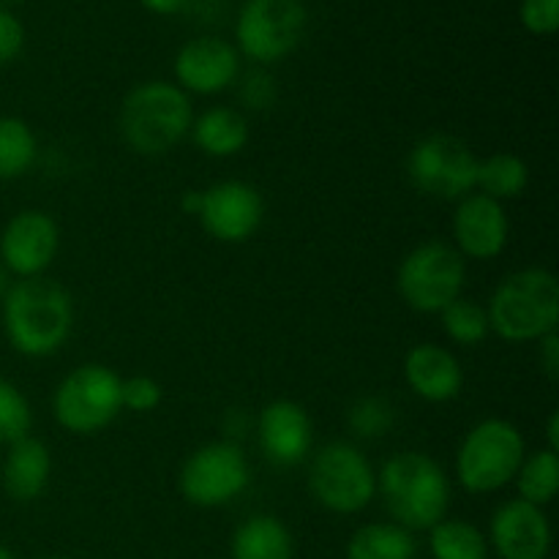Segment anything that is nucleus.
I'll list each match as a JSON object with an SVG mask.
<instances>
[{"label": "nucleus", "instance_id": "27", "mask_svg": "<svg viewBox=\"0 0 559 559\" xmlns=\"http://www.w3.org/2000/svg\"><path fill=\"white\" fill-rule=\"evenodd\" d=\"M440 325L442 333L459 347H478L491 333L486 306H480L478 300L464 298V295L440 311Z\"/></svg>", "mask_w": 559, "mask_h": 559}, {"label": "nucleus", "instance_id": "32", "mask_svg": "<svg viewBox=\"0 0 559 559\" xmlns=\"http://www.w3.org/2000/svg\"><path fill=\"white\" fill-rule=\"evenodd\" d=\"M276 98V85H273L271 76L262 69L249 71L240 82V102L249 109H267Z\"/></svg>", "mask_w": 559, "mask_h": 559}, {"label": "nucleus", "instance_id": "17", "mask_svg": "<svg viewBox=\"0 0 559 559\" xmlns=\"http://www.w3.org/2000/svg\"><path fill=\"white\" fill-rule=\"evenodd\" d=\"M489 540L500 559H546L551 551V524L544 508L508 500L491 513Z\"/></svg>", "mask_w": 559, "mask_h": 559}, {"label": "nucleus", "instance_id": "9", "mask_svg": "<svg viewBox=\"0 0 559 559\" xmlns=\"http://www.w3.org/2000/svg\"><path fill=\"white\" fill-rule=\"evenodd\" d=\"M309 14L300 0H246L235 22L238 52L267 66L287 58L304 41Z\"/></svg>", "mask_w": 559, "mask_h": 559}, {"label": "nucleus", "instance_id": "36", "mask_svg": "<svg viewBox=\"0 0 559 559\" xmlns=\"http://www.w3.org/2000/svg\"><path fill=\"white\" fill-rule=\"evenodd\" d=\"M200 205H202V191H186V194L180 197V207H183V213H189V216L197 218Z\"/></svg>", "mask_w": 559, "mask_h": 559}, {"label": "nucleus", "instance_id": "29", "mask_svg": "<svg viewBox=\"0 0 559 559\" xmlns=\"http://www.w3.org/2000/svg\"><path fill=\"white\" fill-rule=\"evenodd\" d=\"M393 418H396V413H393L391 402L380 396H364L349 409V429H353L355 437L377 440L385 431H391Z\"/></svg>", "mask_w": 559, "mask_h": 559}, {"label": "nucleus", "instance_id": "19", "mask_svg": "<svg viewBox=\"0 0 559 559\" xmlns=\"http://www.w3.org/2000/svg\"><path fill=\"white\" fill-rule=\"evenodd\" d=\"M52 475V453L36 437L11 442L3 459V489L14 502H33L44 495Z\"/></svg>", "mask_w": 559, "mask_h": 559}, {"label": "nucleus", "instance_id": "3", "mask_svg": "<svg viewBox=\"0 0 559 559\" xmlns=\"http://www.w3.org/2000/svg\"><path fill=\"white\" fill-rule=\"evenodd\" d=\"M194 107L189 93L164 80L142 82L126 93L118 129L126 145L140 156H164L189 136Z\"/></svg>", "mask_w": 559, "mask_h": 559}, {"label": "nucleus", "instance_id": "33", "mask_svg": "<svg viewBox=\"0 0 559 559\" xmlns=\"http://www.w3.org/2000/svg\"><path fill=\"white\" fill-rule=\"evenodd\" d=\"M22 47H25V27L5 5H0V66L11 63Z\"/></svg>", "mask_w": 559, "mask_h": 559}, {"label": "nucleus", "instance_id": "21", "mask_svg": "<svg viewBox=\"0 0 559 559\" xmlns=\"http://www.w3.org/2000/svg\"><path fill=\"white\" fill-rule=\"evenodd\" d=\"M233 559H293L295 540L287 524L276 516H251L240 524L229 540Z\"/></svg>", "mask_w": 559, "mask_h": 559}, {"label": "nucleus", "instance_id": "13", "mask_svg": "<svg viewBox=\"0 0 559 559\" xmlns=\"http://www.w3.org/2000/svg\"><path fill=\"white\" fill-rule=\"evenodd\" d=\"M60 249V227L49 213L20 211L0 235V265L16 278L44 276Z\"/></svg>", "mask_w": 559, "mask_h": 559}, {"label": "nucleus", "instance_id": "14", "mask_svg": "<svg viewBox=\"0 0 559 559\" xmlns=\"http://www.w3.org/2000/svg\"><path fill=\"white\" fill-rule=\"evenodd\" d=\"M453 249L464 260L489 262L506 251L511 238V222L502 202L469 191L467 197L456 202V211L451 218Z\"/></svg>", "mask_w": 559, "mask_h": 559}, {"label": "nucleus", "instance_id": "34", "mask_svg": "<svg viewBox=\"0 0 559 559\" xmlns=\"http://www.w3.org/2000/svg\"><path fill=\"white\" fill-rule=\"evenodd\" d=\"M538 364L551 382L559 380V336H557V331L546 333V336L538 342Z\"/></svg>", "mask_w": 559, "mask_h": 559}, {"label": "nucleus", "instance_id": "40", "mask_svg": "<svg viewBox=\"0 0 559 559\" xmlns=\"http://www.w3.org/2000/svg\"><path fill=\"white\" fill-rule=\"evenodd\" d=\"M47 559H66V557H47Z\"/></svg>", "mask_w": 559, "mask_h": 559}, {"label": "nucleus", "instance_id": "25", "mask_svg": "<svg viewBox=\"0 0 559 559\" xmlns=\"http://www.w3.org/2000/svg\"><path fill=\"white\" fill-rule=\"evenodd\" d=\"M429 549L435 559H489V540L464 519H442L429 530Z\"/></svg>", "mask_w": 559, "mask_h": 559}, {"label": "nucleus", "instance_id": "12", "mask_svg": "<svg viewBox=\"0 0 559 559\" xmlns=\"http://www.w3.org/2000/svg\"><path fill=\"white\" fill-rule=\"evenodd\" d=\"M202 229L218 243L238 246L257 235L265 218V200L246 180H222L202 189L200 213Z\"/></svg>", "mask_w": 559, "mask_h": 559}, {"label": "nucleus", "instance_id": "11", "mask_svg": "<svg viewBox=\"0 0 559 559\" xmlns=\"http://www.w3.org/2000/svg\"><path fill=\"white\" fill-rule=\"evenodd\" d=\"M478 156L464 140L451 134H429L409 151L407 178L415 189L435 200H462L475 191Z\"/></svg>", "mask_w": 559, "mask_h": 559}, {"label": "nucleus", "instance_id": "30", "mask_svg": "<svg viewBox=\"0 0 559 559\" xmlns=\"http://www.w3.org/2000/svg\"><path fill=\"white\" fill-rule=\"evenodd\" d=\"M162 399L164 391L153 377L134 374L120 382V407L134 415L153 413V409L162 407Z\"/></svg>", "mask_w": 559, "mask_h": 559}, {"label": "nucleus", "instance_id": "38", "mask_svg": "<svg viewBox=\"0 0 559 559\" xmlns=\"http://www.w3.org/2000/svg\"><path fill=\"white\" fill-rule=\"evenodd\" d=\"M9 271H5L3 265H0V295H5V289H9Z\"/></svg>", "mask_w": 559, "mask_h": 559}, {"label": "nucleus", "instance_id": "4", "mask_svg": "<svg viewBox=\"0 0 559 559\" xmlns=\"http://www.w3.org/2000/svg\"><path fill=\"white\" fill-rule=\"evenodd\" d=\"M491 333L511 344L540 342L559 325V282L546 267L508 273L486 304Z\"/></svg>", "mask_w": 559, "mask_h": 559}, {"label": "nucleus", "instance_id": "35", "mask_svg": "<svg viewBox=\"0 0 559 559\" xmlns=\"http://www.w3.org/2000/svg\"><path fill=\"white\" fill-rule=\"evenodd\" d=\"M145 9H151L153 14H178L186 5V0H140Z\"/></svg>", "mask_w": 559, "mask_h": 559}, {"label": "nucleus", "instance_id": "26", "mask_svg": "<svg viewBox=\"0 0 559 559\" xmlns=\"http://www.w3.org/2000/svg\"><path fill=\"white\" fill-rule=\"evenodd\" d=\"M38 140L20 118H0V183L16 180L36 164Z\"/></svg>", "mask_w": 559, "mask_h": 559}, {"label": "nucleus", "instance_id": "7", "mask_svg": "<svg viewBox=\"0 0 559 559\" xmlns=\"http://www.w3.org/2000/svg\"><path fill=\"white\" fill-rule=\"evenodd\" d=\"M467 282V260L442 240H429L409 251L396 271V289L418 314H440L462 298Z\"/></svg>", "mask_w": 559, "mask_h": 559}, {"label": "nucleus", "instance_id": "10", "mask_svg": "<svg viewBox=\"0 0 559 559\" xmlns=\"http://www.w3.org/2000/svg\"><path fill=\"white\" fill-rule=\"evenodd\" d=\"M251 469L243 448L229 440L207 442L183 462L178 489L189 506L224 508L249 489Z\"/></svg>", "mask_w": 559, "mask_h": 559}, {"label": "nucleus", "instance_id": "39", "mask_svg": "<svg viewBox=\"0 0 559 559\" xmlns=\"http://www.w3.org/2000/svg\"><path fill=\"white\" fill-rule=\"evenodd\" d=\"M0 559H14V555H11L3 544H0Z\"/></svg>", "mask_w": 559, "mask_h": 559}, {"label": "nucleus", "instance_id": "1", "mask_svg": "<svg viewBox=\"0 0 559 559\" xmlns=\"http://www.w3.org/2000/svg\"><path fill=\"white\" fill-rule=\"evenodd\" d=\"M74 328L69 289L47 276L20 278L3 295V331L11 349L25 358H49Z\"/></svg>", "mask_w": 559, "mask_h": 559}, {"label": "nucleus", "instance_id": "15", "mask_svg": "<svg viewBox=\"0 0 559 559\" xmlns=\"http://www.w3.org/2000/svg\"><path fill=\"white\" fill-rule=\"evenodd\" d=\"M240 76V52L218 36H200L186 41L175 55V80L183 93L216 96Z\"/></svg>", "mask_w": 559, "mask_h": 559}, {"label": "nucleus", "instance_id": "37", "mask_svg": "<svg viewBox=\"0 0 559 559\" xmlns=\"http://www.w3.org/2000/svg\"><path fill=\"white\" fill-rule=\"evenodd\" d=\"M546 440H549V445L546 448H551V451L559 453V413L557 409L549 415V424H546Z\"/></svg>", "mask_w": 559, "mask_h": 559}, {"label": "nucleus", "instance_id": "24", "mask_svg": "<svg viewBox=\"0 0 559 559\" xmlns=\"http://www.w3.org/2000/svg\"><path fill=\"white\" fill-rule=\"evenodd\" d=\"M513 484H516L519 500L546 508L559 491V453L551 448L524 453V462Z\"/></svg>", "mask_w": 559, "mask_h": 559}, {"label": "nucleus", "instance_id": "6", "mask_svg": "<svg viewBox=\"0 0 559 559\" xmlns=\"http://www.w3.org/2000/svg\"><path fill=\"white\" fill-rule=\"evenodd\" d=\"M120 377L109 366L82 364L60 380L52 393V415L69 435L91 437L107 429L120 407Z\"/></svg>", "mask_w": 559, "mask_h": 559}, {"label": "nucleus", "instance_id": "28", "mask_svg": "<svg viewBox=\"0 0 559 559\" xmlns=\"http://www.w3.org/2000/svg\"><path fill=\"white\" fill-rule=\"evenodd\" d=\"M31 404H27V399L22 396V391L14 382H9L0 374V445H11V442L27 437L31 435Z\"/></svg>", "mask_w": 559, "mask_h": 559}, {"label": "nucleus", "instance_id": "20", "mask_svg": "<svg viewBox=\"0 0 559 559\" xmlns=\"http://www.w3.org/2000/svg\"><path fill=\"white\" fill-rule=\"evenodd\" d=\"M197 151L211 158H233L249 145V120L233 107H211L191 123Z\"/></svg>", "mask_w": 559, "mask_h": 559}, {"label": "nucleus", "instance_id": "16", "mask_svg": "<svg viewBox=\"0 0 559 559\" xmlns=\"http://www.w3.org/2000/svg\"><path fill=\"white\" fill-rule=\"evenodd\" d=\"M257 442L262 456L276 467H295L311 456L314 426L309 413L293 399L265 404L257 418Z\"/></svg>", "mask_w": 559, "mask_h": 559}, {"label": "nucleus", "instance_id": "18", "mask_svg": "<svg viewBox=\"0 0 559 559\" xmlns=\"http://www.w3.org/2000/svg\"><path fill=\"white\" fill-rule=\"evenodd\" d=\"M404 380L409 391L429 404H445L462 393L464 369L442 344H415L404 358Z\"/></svg>", "mask_w": 559, "mask_h": 559}, {"label": "nucleus", "instance_id": "22", "mask_svg": "<svg viewBox=\"0 0 559 559\" xmlns=\"http://www.w3.org/2000/svg\"><path fill=\"white\" fill-rule=\"evenodd\" d=\"M418 540L393 522L364 524L347 540V559H415Z\"/></svg>", "mask_w": 559, "mask_h": 559}, {"label": "nucleus", "instance_id": "31", "mask_svg": "<svg viewBox=\"0 0 559 559\" xmlns=\"http://www.w3.org/2000/svg\"><path fill=\"white\" fill-rule=\"evenodd\" d=\"M522 25L535 36H551L559 25V0H522Z\"/></svg>", "mask_w": 559, "mask_h": 559}, {"label": "nucleus", "instance_id": "2", "mask_svg": "<svg viewBox=\"0 0 559 559\" xmlns=\"http://www.w3.org/2000/svg\"><path fill=\"white\" fill-rule=\"evenodd\" d=\"M377 495L385 502L393 524L409 533H429L448 516L451 480L437 459L424 451H399L377 473Z\"/></svg>", "mask_w": 559, "mask_h": 559}, {"label": "nucleus", "instance_id": "8", "mask_svg": "<svg viewBox=\"0 0 559 559\" xmlns=\"http://www.w3.org/2000/svg\"><path fill=\"white\" fill-rule=\"evenodd\" d=\"M309 491L325 511L353 516L377 497V473L353 442H328L311 453Z\"/></svg>", "mask_w": 559, "mask_h": 559}, {"label": "nucleus", "instance_id": "5", "mask_svg": "<svg viewBox=\"0 0 559 559\" xmlns=\"http://www.w3.org/2000/svg\"><path fill=\"white\" fill-rule=\"evenodd\" d=\"M524 437L511 420L486 418L464 435L456 451V478L469 495H491L513 484L524 462Z\"/></svg>", "mask_w": 559, "mask_h": 559}, {"label": "nucleus", "instance_id": "23", "mask_svg": "<svg viewBox=\"0 0 559 559\" xmlns=\"http://www.w3.org/2000/svg\"><path fill=\"white\" fill-rule=\"evenodd\" d=\"M530 186V167L516 153H495L478 158L475 191L495 202L519 200Z\"/></svg>", "mask_w": 559, "mask_h": 559}]
</instances>
